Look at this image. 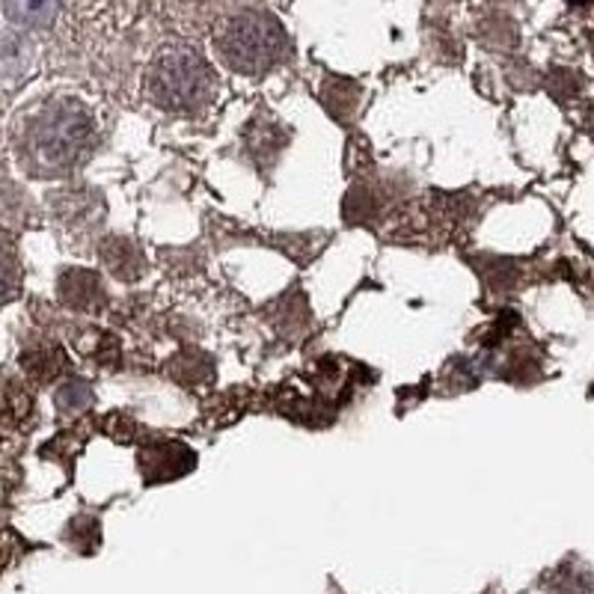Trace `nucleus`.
Masks as SVG:
<instances>
[{"instance_id":"10","label":"nucleus","mask_w":594,"mask_h":594,"mask_svg":"<svg viewBox=\"0 0 594 594\" xmlns=\"http://www.w3.org/2000/svg\"><path fill=\"white\" fill-rule=\"evenodd\" d=\"M568 3H571V7H589L592 0H568Z\"/></svg>"},{"instance_id":"6","label":"nucleus","mask_w":594,"mask_h":594,"mask_svg":"<svg viewBox=\"0 0 594 594\" xmlns=\"http://www.w3.org/2000/svg\"><path fill=\"white\" fill-rule=\"evenodd\" d=\"M60 298L69 306H87L92 298H99V282L92 273L71 271L60 280Z\"/></svg>"},{"instance_id":"3","label":"nucleus","mask_w":594,"mask_h":594,"mask_svg":"<svg viewBox=\"0 0 594 594\" xmlns=\"http://www.w3.org/2000/svg\"><path fill=\"white\" fill-rule=\"evenodd\" d=\"M214 51L235 75L262 78L285 60L289 36L268 12H238L217 27Z\"/></svg>"},{"instance_id":"2","label":"nucleus","mask_w":594,"mask_h":594,"mask_svg":"<svg viewBox=\"0 0 594 594\" xmlns=\"http://www.w3.org/2000/svg\"><path fill=\"white\" fill-rule=\"evenodd\" d=\"M146 92L167 113H200L217 96V75L200 51L172 45L152 57Z\"/></svg>"},{"instance_id":"1","label":"nucleus","mask_w":594,"mask_h":594,"mask_svg":"<svg viewBox=\"0 0 594 594\" xmlns=\"http://www.w3.org/2000/svg\"><path fill=\"white\" fill-rule=\"evenodd\" d=\"M96 143V120L78 99H54L33 113L24 132V158L36 172L60 176L87 158Z\"/></svg>"},{"instance_id":"7","label":"nucleus","mask_w":594,"mask_h":594,"mask_svg":"<svg viewBox=\"0 0 594 594\" xmlns=\"http://www.w3.org/2000/svg\"><path fill=\"white\" fill-rule=\"evenodd\" d=\"M21 289V265L15 256V247L0 238V303L15 298Z\"/></svg>"},{"instance_id":"5","label":"nucleus","mask_w":594,"mask_h":594,"mask_svg":"<svg viewBox=\"0 0 594 594\" xmlns=\"http://www.w3.org/2000/svg\"><path fill=\"white\" fill-rule=\"evenodd\" d=\"M182 458H193V452H188V449L179 444H158V449L143 452V473L149 475V482H155V479H158V482L176 479V475H182L184 470H191V467H184Z\"/></svg>"},{"instance_id":"9","label":"nucleus","mask_w":594,"mask_h":594,"mask_svg":"<svg viewBox=\"0 0 594 594\" xmlns=\"http://www.w3.org/2000/svg\"><path fill=\"white\" fill-rule=\"evenodd\" d=\"M90 404H92V390L87 386V383L69 381V383H63L60 390H57V407H60L63 413L83 411V407H90Z\"/></svg>"},{"instance_id":"4","label":"nucleus","mask_w":594,"mask_h":594,"mask_svg":"<svg viewBox=\"0 0 594 594\" xmlns=\"http://www.w3.org/2000/svg\"><path fill=\"white\" fill-rule=\"evenodd\" d=\"M3 12L19 27L45 31L60 15V0H7Z\"/></svg>"},{"instance_id":"8","label":"nucleus","mask_w":594,"mask_h":594,"mask_svg":"<svg viewBox=\"0 0 594 594\" xmlns=\"http://www.w3.org/2000/svg\"><path fill=\"white\" fill-rule=\"evenodd\" d=\"M553 594H594V580L583 568H564L553 580Z\"/></svg>"}]
</instances>
